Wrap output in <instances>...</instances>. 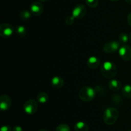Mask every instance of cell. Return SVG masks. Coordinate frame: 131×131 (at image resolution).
<instances>
[{
  "mask_svg": "<svg viewBox=\"0 0 131 131\" xmlns=\"http://www.w3.org/2000/svg\"><path fill=\"white\" fill-rule=\"evenodd\" d=\"M101 71L105 78L111 79L117 74V68L115 64L113 62L110 61H106L101 66Z\"/></svg>",
  "mask_w": 131,
  "mask_h": 131,
  "instance_id": "cell-1",
  "label": "cell"
},
{
  "mask_svg": "<svg viewBox=\"0 0 131 131\" xmlns=\"http://www.w3.org/2000/svg\"><path fill=\"white\" fill-rule=\"evenodd\" d=\"M118 118V111L114 107H109L106 109L103 116L104 123L107 125H114Z\"/></svg>",
  "mask_w": 131,
  "mask_h": 131,
  "instance_id": "cell-2",
  "label": "cell"
},
{
  "mask_svg": "<svg viewBox=\"0 0 131 131\" xmlns=\"http://www.w3.org/2000/svg\"><path fill=\"white\" fill-rule=\"evenodd\" d=\"M95 90L89 86L82 87L79 92V96L81 100L84 101H90L95 97Z\"/></svg>",
  "mask_w": 131,
  "mask_h": 131,
  "instance_id": "cell-3",
  "label": "cell"
},
{
  "mask_svg": "<svg viewBox=\"0 0 131 131\" xmlns=\"http://www.w3.org/2000/svg\"><path fill=\"white\" fill-rule=\"evenodd\" d=\"M38 109V104L36 100L29 99L26 100L24 104V110L28 114H33L37 112Z\"/></svg>",
  "mask_w": 131,
  "mask_h": 131,
  "instance_id": "cell-4",
  "label": "cell"
},
{
  "mask_svg": "<svg viewBox=\"0 0 131 131\" xmlns=\"http://www.w3.org/2000/svg\"><path fill=\"white\" fill-rule=\"evenodd\" d=\"M14 26L11 24L3 23L0 25V35L3 38H8L14 33Z\"/></svg>",
  "mask_w": 131,
  "mask_h": 131,
  "instance_id": "cell-5",
  "label": "cell"
},
{
  "mask_svg": "<svg viewBox=\"0 0 131 131\" xmlns=\"http://www.w3.org/2000/svg\"><path fill=\"white\" fill-rule=\"evenodd\" d=\"M86 12L87 10L86 6L82 4H79L74 7L72 14V16L75 19H79L84 17L86 14Z\"/></svg>",
  "mask_w": 131,
  "mask_h": 131,
  "instance_id": "cell-6",
  "label": "cell"
},
{
  "mask_svg": "<svg viewBox=\"0 0 131 131\" xmlns=\"http://www.w3.org/2000/svg\"><path fill=\"white\" fill-rule=\"evenodd\" d=\"M118 54L123 60L125 61H130L131 47L127 44L122 45L118 50Z\"/></svg>",
  "mask_w": 131,
  "mask_h": 131,
  "instance_id": "cell-7",
  "label": "cell"
},
{
  "mask_svg": "<svg viewBox=\"0 0 131 131\" xmlns=\"http://www.w3.org/2000/svg\"><path fill=\"white\" fill-rule=\"evenodd\" d=\"M120 44L118 41H111L107 42L104 44L103 47V50L104 52L107 53H112L116 52L117 50L120 49Z\"/></svg>",
  "mask_w": 131,
  "mask_h": 131,
  "instance_id": "cell-8",
  "label": "cell"
},
{
  "mask_svg": "<svg viewBox=\"0 0 131 131\" xmlns=\"http://www.w3.org/2000/svg\"><path fill=\"white\" fill-rule=\"evenodd\" d=\"M43 6L39 1H35L32 3L30 6V12L31 14L36 16L40 15L43 13Z\"/></svg>",
  "mask_w": 131,
  "mask_h": 131,
  "instance_id": "cell-9",
  "label": "cell"
},
{
  "mask_svg": "<svg viewBox=\"0 0 131 131\" xmlns=\"http://www.w3.org/2000/svg\"><path fill=\"white\" fill-rule=\"evenodd\" d=\"M12 105L11 98L6 95H2L0 96V108L2 110H7Z\"/></svg>",
  "mask_w": 131,
  "mask_h": 131,
  "instance_id": "cell-10",
  "label": "cell"
},
{
  "mask_svg": "<svg viewBox=\"0 0 131 131\" xmlns=\"http://www.w3.org/2000/svg\"><path fill=\"white\" fill-rule=\"evenodd\" d=\"M101 63V59L95 56H92L89 57L86 62L88 67H89L91 69H95V68H98Z\"/></svg>",
  "mask_w": 131,
  "mask_h": 131,
  "instance_id": "cell-11",
  "label": "cell"
},
{
  "mask_svg": "<svg viewBox=\"0 0 131 131\" xmlns=\"http://www.w3.org/2000/svg\"><path fill=\"white\" fill-rule=\"evenodd\" d=\"M51 86L52 87L56 89H60L61 87H63L64 86V80L62 78L58 77V76H56V77H53L51 80Z\"/></svg>",
  "mask_w": 131,
  "mask_h": 131,
  "instance_id": "cell-12",
  "label": "cell"
},
{
  "mask_svg": "<svg viewBox=\"0 0 131 131\" xmlns=\"http://www.w3.org/2000/svg\"><path fill=\"white\" fill-rule=\"evenodd\" d=\"M109 88L113 91H118L122 87V84L118 80L113 79L109 82L108 83Z\"/></svg>",
  "mask_w": 131,
  "mask_h": 131,
  "instance_id": "cell-13",
  "label": "cell"
},
{
  "mask_svg": "<svg viewBox=\"0 0 131 131\" xmlns=\"http://www.w3.org/2000/svg\"><path fill=\"white\" fill-rule=\"evenodd\" d=\"M75 131H88L89 127L88 125L84 121H78L74 125Z\"/></svg>",
  "mask_w": 131,
  "mask_h": 131,
  "instance_id": "cell-14",
  "label": "cell"
},
{
  "mask_svg": "<svg viewBox=\"0 0 131 131\" xmlns=\"http://www.w3.org/2000/svg\"><path fill=\"white\" fill-rule=\"evenodd\" d=\"M15 32H16V34L18 37L23 38L26 35V29L24 26H17L16 28H15Z\"/></svg>",
  "mask_w": 131,
  "mask_h": 131,
  "instance_id": "cell-15",
  "label": "cell"
},
{
  "mask_svg": "<svg viewBox=\"0 0 131 131\" xmlns=\"http://www.w3.org/2000/svg\"><path fill=\"white\" fill-rule=\"evenodd\" d=\"M49 96L47 93L45 92H41L37 96V101L41 104H45L47 101Z\"/></svg>",
  "mask_w": 131,
  "mask_h": 131,
  "instance_id": "cell-16",
  "label": "cell"
},
{
  "mask_svg": "<svg viewBox=\"0 0 131 131\" xmlns=\"http://www.w3.org/2000/svg\"><path fill=\"white\" fill-rule=\"evenodd\" d=\"M122 94L124 96L128 98H131V86L130 85H125L123 87Z\"/></svg>",
  "mask_w": 131,
  "mask_h": 131,
  "instance_id": "cell-17",
  "label": "cell"
},
{
  "mask_svg": "<svg viewBox=\"0 0 131 131\" xmlns=\"http://www.w3.org/2000/svg\"><path fill=\"white\" fill-rule=\"evenodd\" d=\"M118 42L120 44L124 45L126 44L127 42L129 41V37L127 33H120L118 37Z\"/></svg>",
  "mask_w": 131,
  "mask_h": 131,
  "instance_id": "cell-18",
  "label": "cell"
},
{
  "mask_svg": "<svg viewBox=\"0 0 131 131\" xmlns=\"http://www.w3.org/2000/svg\"><path fill=\"white\" fill-rule=\"evenodd\" d=\"M31 16V12L28 11V10H23L19 14V17L22 20H28Z\"/></svg>",
  "mask_w": 131,
  "mask_h": 131,
  "instance_id": "cell-19",
  "label": "cell"
},
{
  "mask_svg": "<svg viewBox=\"0 0 131 131\" xmlns=\"http://www.w3.org/2000/svg\"><path fill=\"white\" fill-rule=\"evenodd\" d=\"M56 131H70V129L68 125L65 124V123H62L58 126Z\"/></svg>",
  "mask_w": 131,
  "mask_h": 131,
  "instance_id": "cell-20",
  "label": "cell"
},
{
  "mask_svg": "<svg viewBox=\"0 0 131 131\" xmlns=\"http://www.w3.org/2000/svg\"><path fill=\"white\" fill-rule=\"evenodd\" d=\"M86 3L89 7L96 8L99 5V0H86Z\"/></svg>",
  "mask_w": 131,
  "mask_h": 131,
  "instance_id": "cell-21",
  "label": "cell"
},
{
  "mask_svg": "<svg viewBox=\"0 0 131 131\" xmlns=\"http://www.w3.org/2000/svg\"><path fill=\"white\" fill-rule=\"evenodd\" d=\"M75 21V18L72 15V16H67L65 18V23L67 25H72Z\"/></svg>",
  "mask_w": 131,
  "mask_h": 131,
  "instance_id": "cell-22",
  "label": "cell"
},
{
  "mask_svg": "<svg viewBox=\"0 0 131 131\" xmlns=\"http://www.w3.org/2000/svg\"><path fill=\"white\" fill-rule=\"evenodd\" d=\"M0 131H12V128L8 125H3L1 127Z\"/></svg>",
  "mask_w": 131,
  "mask_h": 131,
  "instance_id": "cell-23",
  "label": "cell"
},
{
  "mask_svg": "<svg viewBox=\"0 0 131 131\" xmlns=\"http://www.w3.org/2000/svg\"><path fill=\"white\" fill-rule=\"evenodd\" d=\"M13 131H23V129L20 126H15L13 128Z\"/></svg>",
  "mask_w": 131,
  "mask_h": 131,
  "instance_id": "cell-24",
  "label": "cell"
},
{
  "mask_svg": "<svg viewBox=\"0 0 131 131\" xmlns=\"http://www.w3.org/2000/svg\"><path fill=\"white\" fill-rule=\"evenodd\" d=\"M127 21H128V23L129 24V25L131 26V12L130 13V14H129V15H128Z\"/></svg>",
  "mask_w": 131,
  "mask_h": 131,
  "instance_id": "cell-25",
  "label": "cell"
},
{
  "mask_svg": "<svg viewBox=\"0 0 131 131\" xmlns=\"http://www.w3.org/2000/svg\"><path fill=\"white\" fill-rule=\"evenodd\" d=\"M129 41H130V42L131 43V32H130V33H129Z\"/></svg>",
  "mask_w": 131,
  "mask_h": 131,
  "instance_id": "cell-26",
  "label": "cell"
},
{
  "mask_svg": "<svg viewBox=\"0 0 131 131\" xmlns=\"http://www.w3.org/2000/svg\"><path fill=\"white\" fill-rule=\"evenodd\" d=\"M126 1V2L127 3L130 4V5H131V0H125Z\"/></svg>",
  "mask_w": 131,
  "mask_h": 131,
  "instance_id": "cell-27",
  "label": "cell"
},
{
  "mask_svg": "<svg viewBox=\"0 0 131 131\" xmlns=\"http://www.w3.org/2000/svg\"><path fill=\"white\" fill-rule=\"evenodd\" d=\"M38 1H41V2H46V1H48L49 0H38Z\"/></svg>",
  "mask_w": 131,
  "mask_h": 131,
  "instance_id": "cell-28",
  "label": "cell"
},
{
  "mask_svg": "<svg viewBox=\"0 0 131 131\" xmlns=\"http://www.w3.org/2000/svg\"><path fill=\"white\" fill-rule=\"evenodd\" d=\"M38 131H49V130H46V129H40Z\"/></svg>",
  "mask_w": 131,
  "mask_h": 131,
  "instance_id": "cell-29",
  "label": "cell"
},
{
  "mask_svg": "<svg viewBox=\"0 0 131 131\" xmlns=\"http://www.w3.org/2000/svg\"><path fill=\"white\" fill-rule=\"evenodd\" d=\"M110 1H118V0H110Z\"/></svg>",
  "mask_w": 131,
  "mask_h": 131,
  "instance_id": "cell-30",
  "label": "cell"
},
{
  "mask_svg": "<svg viewBox=\"0 0 131 131\" xmlns=\"http://www.w3.org/2000/svg\"><path fill=\"white\" fill-rule=\"evenodd\" d=\"M127 131H131V130H127Z\"/></svg>",
  "mask_w": 131,
  "mask_h": 131,
  "instance_id": "cell-31",
  "label": "cell"
}]
</instances>
